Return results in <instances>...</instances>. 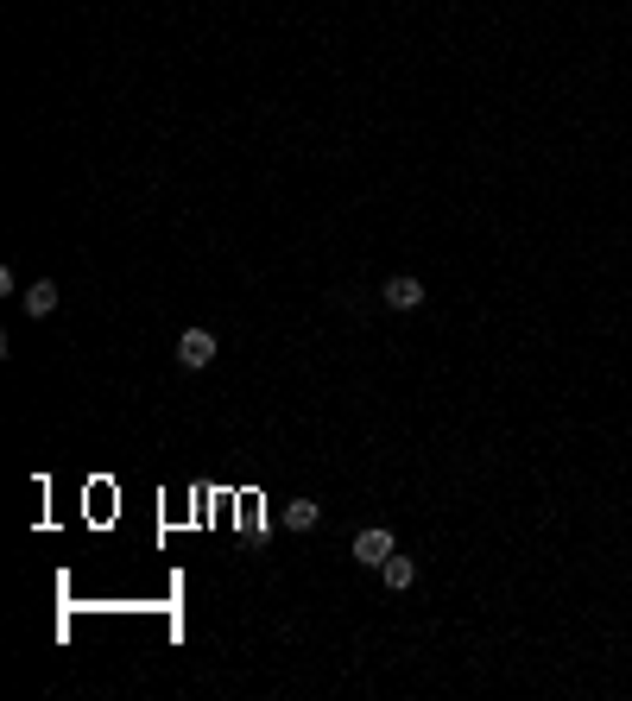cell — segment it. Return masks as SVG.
<instances>
[{
  "instance_id": "6da1fadb",
  "label": "cell",
  "mask_w": 632,
  "mask_h": 701,
  "mask_svg": "<svg viewBox=\"0 0 632 701\" xmlns=\"http://www.w3.org/2000/svg\"><path fill=\"white\" fill-rule=\"evenodd\" d=\"M209 360H215V335L209 329H184V335H177V367H184V373H203Z\"/></svg>"
},
{
  "instance_id": "7a4b0ae2",
  "label": "cell",
  "mask_w": 632,
  "mask_h": 701,
  "mask_svg": "<svg viewBox=\"0 0 632 701\" xmlns=\"http://www.w3.org/2000/svg\"><path fill=\"white\" fill-rule=\"evenodd\" d=\"M380 304H392V310H424V278L392 272L386 285H380Z\"/></svg>"
},
{
  "instance_id": "3957f363",
  "label": "cell",
  "mask_w": 632,
  "mask_h": 701,
  "mask_svg": "<svg viewBox=\"0 0 632 701\" xmlns=\"http://www.w3.org/2000/svg\"><path fill=\"white\" fill-rule=\"evenodd\" d=\"M392 550H399V544H392V531H386V525H367L361 537H354V563H361V569H380Z\"/></svg>"
},
{
  "instance_id": "277c9868",
  "label": "cell",
  "mask_w": 632,
  "mask_h": 701,
  "mask_svg": "<svg viewBox=\"0 0 632 701\" xmlns=\"http://www.w3.org/2000/svg\"><path fill=\"white\" fill-rule=\"evenodd\" d=\"M380 582H386L392 594H405L411 582H418V563H411V556H399V550H392L386 563H380Z\"/></svg>"
},
{
  "instance_id": "5b68a950",
  "label": "cell",
  "mask_w": 632,
  "mask_h": 701,
  "mask_svg": "<svg viewBox=\"0 0 632 701\" xmlns=\"http://www.w3.org/2000/svg\"><path fill=\"white\" fill-rule=\"evenodd\" d=\"M19 310H26V316H51L57 310V285H51V278L26 285V291H19Z\"/></svg>"
},
{
  "instance_id": "8992f818",
  "label": "cell",
  "mask_w": 632,
  "mask_h": 701,
  "mask_svg": "<svg viewBox=\"0 0 632 701\" xmlns=\"http://www.w3.org/2000/svg\"><path fill=\"white\" fill-rule=\"evenodd\" d=\"M285 525H291V531H316V525H323V506H316V499H291V506H285Z\"/></svg>"
}]
</instances>
